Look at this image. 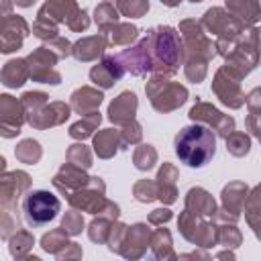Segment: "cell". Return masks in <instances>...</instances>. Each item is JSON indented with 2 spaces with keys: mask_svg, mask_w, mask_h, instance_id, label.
Here are the masks:
<instances>
[{
  "mask_svg": "<svg viewBox=\"0 0 261 261\" xmlns=\"http://www.w3.org/2000/svg\"><path fill=\"white\" fill-rule=\"evenodd\" d=\"M249 147H251V141L245 133H230V137H226V149L237 157L245 155Z\"/></svg>",
  "mask_w": 261,
  "mask_h": 261,
  "instance_id": "19",
  "label": "cell"
},
{
  "mask_svg": "<svg viewBox=\"0 0 261 261\" xmlns=\"http://www.w3.org/2000/svg\"><path fill=\"white\" fill-rule=\"evenodd\" d=\"M147 94L151 96V102L157 110L161 112H167V110H173L177 106H181L188 98V92L184 86L179 84H169L165 77H153L147 86Z\"/></svg>",
  "mask_w": 261,
  "mask_h": 261,
  "instance_id": "3",
  "label": "cell"
},
{
  "mask_svg": "<svg viewBox=\"0 0 261 261\" xmlns=\"http://www.w3.org/2000/svg\"><path fill=\"white\" fill-rule=\"evenodd\" d=\"M20 175H22V171H16V173H10L6 177H0V200H6V198L16 196L20 190H24L29 186V179H22L18 184V177Z\"/></svg>",
  "mask_w": 261,
  "mask_h": 261,
  "instance_id": "17",
  "label": "cell"
},
{
  "mask_svg": "<svg viewBox=\"0 0 261 261\" xmlns=\"http://www.w3.org/2000/svg\"><path fill=\"white\" fill-rule=\"evenodd\" d=\"M122 73H124V67L118 57H104V61L90 71V77L102 88H110L116 80L122 77Z\"/></svg>",
  "mask_w": 261,
  "mask_h": 261,
  "instance_id": "9",
  "label": "cell"
},
{
  "mask_svg": "<svg viewBox=\"0 0 261 261\" xmlns=\"http://www.w3.org/2000/svg\"><path fill=\"white\" fill-rule=\"evenodd\" d=\"M186 206H188V210H190V208H194V212H196V214H206V216L214 214V210H216L212 196H210L208 192L200 190V188H196V190H190V192H188Z\"/></svg>",
  "mask_w": 261,
  "mask_h": 261,
  "instance_id": "14",
  "label": "cell"
},
{
  "mask_svg": "<svg viewBox=\"0 0 261 261\" xmlns=\"http://www.w3.org/2000/svg\"><path fill=\"white\" fill-rule=\"evenodd\" d=\"M135 110H137V96L133 92H122L110 104L108 114H110L112 122H128V120H133Z\"/></svg>",
  "mask_w": 261,
  "mask_h": 261,
  "instance_id": "10",
  "label": "cell"
},
{
  "mask_svg": "<svg viewBox=\"0 0 261 261\" xmlns=\"http://www.w3.org/2000/svg\"><path fill=\"white\" fill-rule=\"evenodd\" d=\"M16 157L24 163H35L39 157H41V149H39V143L37 141H22L18 147H16Z\"/></svg>",
  "mask_w": 261,
  "mask_h": 261,
  "instance_id": "20",
  "label": "cell"
},
{
  "mask_svg": "<svg viewBox=\"0 0 261 261\" xmlns=\"http://www.w3.org/2000/svg\"><path fill=\"white\" fill-rule=\"evenodd\" d=\"M190 118H192V120H198V122H202V124H206V126L214 124L216 130H218L222 137H228V135L232 133V128H234V120H232V118L222 116L214 106L202 104V102L190 110Z\"/></svg>",
  "mask_w": 261,
  "mask_h": 261,
  "instance_id": "7",
  "label": "cell"
},
{
  "mask_svg": "<svg viewBox=\"0 0 261 261\" xmlns=\"http://www.w3.org/2000/svg\"><path fill=\"white\" fill-rule=\"evenodd\" d=\"M116 31L118 33H114L112 35V41L114 43H130L133 39H137V27H133V24H120V27H116Z\"/></svg>",
  "mask_w": 261,
  "mask_h": 261,
  "instance_id": "26",
  "label": "cell"
},
{
  "mask_svg": "<svg viewBox=\"0 0 261 261\" xmlns=\"http://www.w3.org/2000/svg\"><path fill=\"white\" fill-rule=\"evenodd\" d=\"M204 24H206L212 33H216V35H224V37H232V35H237V33L243 31V24H241L237 18L226 16L220 8H212V10H208L206 16H204Z\"/></svg>",
  "mask_w": 261,
  "mask_h": 261,
  "instance_id": "8",
  "label": "cell"
},
{
  "mask_svg": "<svg viewBox=\"0 0 261 261\" xmlns=\"http://www.w3.org/2000/svg\"><path fill=\"white\" fill-rule=\"evenodd\" d=\"M147 49H149V37H147L145 41H141L137 47H130V49H126L124 53H120L118 59H120L124 71L128 69V71H133L135 75L147 73V71L153 67V61H151V55H149Z\"/></svg>",
  "mask_w": 261,
  "mask_h": 261,
  "instance_id": "6",
  "label": "cell"
},
{
  "mask_svg": "<svg viewBox=\"0 0 261 261\" xmlns=\"http://www.w3.org/2000/svg\"><path fill=\"white\" fill-rule=\"evenodd\" d=\"M100 124V112L96 110V112H90L86 118H82L80 122H75L71 128H69V135L73 137V139H86V137H90L92 135V130L96 128Z\"/></svg>",
  "mask_w": 261,
  "mask_h": 261,
  "instance_id": "18",
  "label": "cell"
},
{
  "mask_svg": "<svg viewBox=\"0 0 261 261\" xmlns=\"http://www.w3.org/2000/svg\"><path fill=\"white\" fill-rule=\"evenodd\" d=\"M135 196L141 202H151L153 198H157V186L151 181H139L135 186Z\"/></svg>",
  "mask_w": 261,
  "mask_h": 261,
  "instance_id": "25",
  "label": "cell"
},
{
  "mask_svg": "<svg viewBox=\"0 0 261 261\" xmlns=\"http://www.w3.org/2000/svg\"><path fill=\"white\" fill-rule=\"evenodd\" d=\"M82 226H84V220H82V216H80L77 212L65 214V218H63V232L77 234V232L82 230Z\"/></svg>",
  "mask_w": 261,
  "mask_h": 261,
  "instance_id": "27",
  "label": "cell"
},
{
  "mask_svg": "<svg viewBox=\"0 0 261 261\" xmlns=\"http://www.w3.org/2000/svg\"><path fill=\"white\" fill-rule=\"evenodd\" d=\"M104 49H106V39L104 37H88V39L80 41L73 47V55L82 61H90V59L102 55Z\"/></svg>",
  "mask_w": 261,
  "mask_h": 261,
  "instance_id": "13",
  "label": "cell"
},
{
  "mask_svg": "<svg viewBox=\"0 0 261 261\" xmlns=\"http://www.w3.org/2000/svg\"><path fill=\"white\" fill-rule=\"evenodd\" d=\"M161 2H163V4H167V6H175L179 0H161Z\"/></svg>",
  "mask_w": 261,
  "mask_h": 261,
  "instance_id": "30",
  "label": "cell"
},
{
  "mask_svg": "<svg viewBox=\"0 0 261 261\" xmlns=\"http://www.w3.org/2000/svg\"><path fill=\"white\" fill-rule=\"evenodd\" d=\"M118 6H120L124 16H143L149 10L147 0H120Z\"/></svg>",
  "mask_w": 261,
  "mask_h": 261,
  "instance_id": "22",
  "label": "cell"
},
{
  "mask_svg": "<svg viewBox=\"0 0 261 261\" xmlns=\"http://www.w3.org/2000/svg\"><path fill=\"white\" fill-rule=\"evenodd\" d=\"M116 145H118V133H114L112 128H106L102 130L100 135H96L94 139V147H96V153L100 157H110L116 153Z\"/></svg>",
  "mask_w": 261,
  "mask_h": 261,
  "instance_id": "16",
  "label": "cell"
},
{
  "mask_svg": "<svg viewBox=\"0 0 261 261\" xmlns=\"http://www.w3.org/2000/svg\"><path fill=\"white\" fill-rule=\"evenodd\" d=\"M153 35L151 41L155 43V53L163 59L165 65H169V69L175 71V65H179L181 59V43L177 33L171 27H159L157 31H151Z\"/></svg>",
  "mask_w": 261,
  "mask_h": 261,
  "instance_id": "4",
  "label": "cell"
},
{
  "mask_svg": "<svg viewBox=\"0 0 261 261\" xmlns=\"http://www.w3.org/2000/svg\"><path fill=\"white\" fill-rule=\"evenodd\" d=\"M4 167H6V159H4V157H0V171H2Z\"/></svg>",
  "mask_w": 261,
  "mask_h": 261,
  "instance_id": "31",
  "label": "cell"
},
{
  "mask_svg": "<svg viewBox=\"0 0 261 261\" xmlns=\"http://www.w3.org/2000/svg\"><path fill=\"white\" fill-rule=\"evenodd\" d=\"M22 124V112L20 102H16L12 96H0V135L2 137H14L20 133Z\"/></svg>",
  "mask_w": 261,
  "mask_h": 261,
  "instance_id": "5",
  "label": "cell"
},
{
  "mask_svg": "<svg viewBox=\"0 0 261 261\" xmlns=\"http://www.w3.org/2000/svg\"><path fill=\"white\" fill-rule=\"evenodd\" d=\"M171 218V212L167 210V208H159V210H155L153 214H151V222H165V220H169Z\"/></svg>",
  "mask_w": 261,
  "mask_h": 261,
  "instance_id": "29",
  "label": "cell"
},
{
  "mask_svg": "<svg viewBox=\"0 0 261 261\" xmlns=\"http://www.w3.org/2000/svg\"><path fill=\"white\" fill-rule=\"evenodd\" d=\"M67 22H69V27H71L73 31H82V29L88 27V12H86L84 8H82V10H75L73 16L67 18Z\"/></svg>",
  "mask_w": 261,
  "mask_h": 261,
  "instance_id": "28",
  "label": "cell"
},
{
  "mask_svg": "<svg viewBox=\"0 0 261 261\" xmlns=\"http://www.w3.org/2000/svg\"><path fill=\"white\" fill-rule=\"evenodd\" d=\"M61 208V202L55 194L47 190H33L22 200V212L29 226H43L51 222Z\"/></svg>",
  "mask_w": 261,
  "mask_h": 261,
  "instance_id": "2",
  "label": "cell"
},
{
  "mask_svg": "<svg viewBox=\"0 0 261 261\" xmlns=\"http://www.w3.org/2000/svg\"><path fill=\"white\" fill-rule=\"evenodd\" d=\"M116 18H118V14H116L114 6H110L108 2H104V4H100V6L96 8V22H98L102 29L112 27V24L116 22Z\"/></svg>",
  "mask_w": 261,
  "mask_h": 261,
  "instance_id": "21",
  "label": "cell"
},
{
  "mask_svg": "<svg viewBox=\"0 0 261 261\" xmlns=\"http://www.w3.org/2000/svg\"><path fill=\"white\" fill-rule=\"evenodd\" d=\"M29 75V67H27V61L24 59H12L6 63V67L2 69V84L8 86V88H18L24 84Z\"/></svg>",
  "mask_w": 261,
  "mask_h": 261,
  "instance_id": "12",
  "label": "cell"
},
{
  "mask_svg": "<svg viewBox=\"0 0 261 261\" xmlns=\"http://www.w3.org/2000/svg\"><path fill=\"white\" fill-rule=\"evenodd\" d=\"M175 155L188 167L200 169L204 167L216 153V135L206 124H190L184 126L173 141Z\"/></svg>",
  "mask_w": 261,
  "mask_h": 261,
  "instance_id": "1",
  "label": "cell"
},
{
  "mask_svg": "<svg viewBox=\"0 0 261 261\" xmlns=\"http://www.w3.org/2000/svg\"><path fill=\"white\" fill-rule=\"evenodd\" d=\"M155 151L151 149V145H143L141 149H137V153H135V165L139 167V169H149L151 165H153V161H155Z\"/></svg>",
  "mask_w": 261,
  "mask_h": 261,
  "instance_id": "23",
  "label": "cell"
},
{
  "mask_svg": "<svg viewBox=\"0 0 261 261\" xmlns=\"http://www.w3.org/2000/svg\"><path fill=\"white\" fill-rule=\"evenodd\" d=\"M69 157V163H75V165H84V167H90L92 165V157L88 153V149L84 145H73L67 153Z\"/></svg>",
  "mask_w": 261,
  "mask_h": 261,
  "instance_id": "24",
  "label": "cell"
},
{
  "mask_svg": "<svg viewBox=\"0 0 261 261\" xmlns=\"http://www.w3.org/2000/svg\"><path fill=\"white\" fill-rule=\"evenodd\" d=\"M157 179H159V186H157V198L165 200L167 204L173 202V200H175V186H173V181H175V169H173L169 163H165V165L159 169Z\"/></svg>",
  "mask_w": 261,
  "mask_h": 261,
  "instance_id": "15",
  "label": "cell"
},
{
  "mask_svg": "<svg viewBox=\"0 0 261 261\" xmlns=\"http://www.w3.org/2000/svg\"><path fill=\"white\" fill-rule=\"evenodd\" d=\"M100 102H102V94L100 92H94L90 88H82V90L73 92V96H71V104H73V108L80 114L96 112L98 106H100Z\"/></svg>",
  "mask_w": 261,
  "mask_h": 261,
  "instance_id": "11",
  "label": "cell"
}]
</instances>
